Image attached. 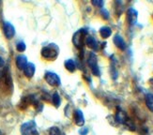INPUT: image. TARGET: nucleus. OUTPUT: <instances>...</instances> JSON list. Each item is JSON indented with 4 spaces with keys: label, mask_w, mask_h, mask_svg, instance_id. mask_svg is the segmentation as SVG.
<instances>
[{
    "label": "nucleus",
    "mask_w": 153,
    "mask_h": 135,
    "mask_svg": "<svg viewBox=\"0 0 153 135\" xmlns=\"http://www.w3.org/2000/svg\"><path fill=\"white\" fill-rule=\"evenodd\" d=\"M45 81L47 82L50 85L52 86H58L60 85V78L58 77V75H56L54 72H46L45 73Z\"/></svg>",
    "instance_id": "nucleus-4"
},
{
    "label": "nucleus",
    "mask_w": 153,
    "mask_h": 135,
    "mask_svg": "<svg viewBox=\"0 0 153 135\" xmlns=\"http://www.w3.org/2000/svg\"><path fill=\"white\" fill-rule=\"evenodd\" d=\"M101 13H102V16L103 19H105V20L109 19V12H108L107 10H106L105 9H102Z\"/></svg>",
    "instance_id": "nucleus-20"
},
{
    "label": "nucleus",
    "mask_w": 153,
    "mask_h": 135,
    "mask_svg": "<svg viewBox=\"0 0 153 135\" xmlns=\"http://www.w3.org/2000/svg\"><path fill=\"white\" fill-rule=\"evenodd\" d=\"M42 56L44 58H54L57 56V51L55 49L54 44H51L50 46L44 47L42 50Z\"/></svg>",
    "instance_id": "nucleus-5"
},
{
    "label": "nucleus",
    "mask_w": 153,
    "mask_h": 135,
    "mask_svg": "<svg viewBox=\"0 0 153 135\" xmlns=\"http://www.w3.org/2000/svg\"><path fill=\"white\" fill-rule=\"evenodd\" d=\"M88 64L89 68L91 69L92 73L94 74L95 76H100V70L98 67V62H97V56L94 53H90L88 59Z\"/></svg>",
    "instance_id": "nucleus-2"
},
{
    "label": "nucleus",
    "mask_w": 153,
    "mask_h": 135,
    "mask_svg": "<svg viewBox=\"0 0 153 135\" xmlns=\"http://www.w3.org/2000/svg\"><path fill=\"white\" fill-rule=\"evenodd\" d=\"M74 120L77 126L82 127L85 124V117L81 110H76L74 113Z\"/></svg>",
    "instance_id": "nucleus-8"
},
{
    "label": "nucleus",
    "mask_w": 153,
    "mask_h": 135,
    "mask_svg": "<svg viewBox=\"0 0 153 135\" xmlns=\"http://www.w3.org/2000/svg\"><path fill=\"white\" fill-rule=\"evenodd\" d=\"M24 72L26 77L31 78L35 73V65L32 63H27V65H26L24 69Z\"/></svg>",
    "instance_id": "nucleus-11"
},
{
    "label": "nucleus",
    "mask_w": 153,
    "mask_h": 135,
    "mask_svg": "<svg viewBox=\"0 0 153 135\" xmlns=\"http://www.w3.org/2000/svg\"><path fill=\"white\" fill-rule=\"evenodd\" d=\"M0 135H2V132L1 131H0Z\"/></svg>",
    "instance_id": "nucleus-25"
},
{
    "label": "nucleus",
    "mask_w": 153,
    "mask_h": 135,
    "mask_svg": "<svg viewBox=\"0 0 153 135\" xmlns=\"http://www.w3.org/2000/svg\"><path fill=\"white\" fill-rule=\"evenodd\" d=\"M21 132L23 135H39L36 130V124L33 121H29L22 125Z\"/></svg>",
    "instance_id": "nucleus-1"
},
{
    "label": "nucleus",
    "mask_w": 153,
    "mask_h": 135,
    "mask_svg": "<svg viewBox=\"0 0 153 135\" xmlns=\"http://www.w3.org/2000/svg\"><path fill=\"white\" fill-rule=\"evenodd\" d=\"M88 132V128H83L82 130H80V134H81V135H85Z\"/></svg>",
    "instance_id": "nucleus-22"
},
{
    "label": "nucleus",
    "mask_w": 153,
    "mask_h": 135,
    "mask_svg": "<svg viewBox=\"0 0 153 135\" xmlns=\"http://www.w3.org/2000/svg\"><path fill=\"white\" fill-rule=\"evenodd\" d=\"M4 34L7 39H11L15 34V29L13 27V25L10 23L4 24Z\"/></svg>",
    "instance_id": "nucleus-7"
},
{
    "label": "nucleus",
    "mask_w": 153,
    "mask_h": 135,
    "mask_svg": "<svg viewBox=\"0 0 153 135\" xmlns=\"http://www.w3.org/2000/svg\"><path fill=\"white\" fill-rule=\"evenodd\" d=\"M49 134L50 135H60V131H59L58 128L56 127H53L49 131Z\"/></svg>",
    "instance_id": "nucleus-18"
},
{
    "label": "nucleus",
    "mask_w": 153,
    "mask_h": 135,
    "mask_svg": "<svg viewBox=\"0 0 153 135\" xmlns=\"http://www.w3.org/2000/svg\"><path fill=\"white\" fill-rule=\"evenodd\" d=\"M137 18H138V12L134 9H129L127 11V21L129 24L134 25L137 23Z\"/></svg>",
    "instance_id": "nucleus-6"
},
{
    "label": "nucleus",
    "mask_w": 153,
    "mask_h": 135,
    "mask_svg": "<svg viewBox=\"0 0 153 135\" xmlns=\"http://www.w3.org/2000/svg\"><path fill=\"white\" fill-rule=\"evenodd\" d=\"M16 65L19 70H24L27 65V58L25 56H19L16 57Z\"/></svg>",
    "instance_id": "nucleus-10"
},
{
    "label": "nucleus",
    "mask_w": 153,
    "mask_h": 135,
    "mask_svg": "<svg viewBox=\"0 0 153 135\" xmlns=\"http://www.w3.org/2000/svg\"><path fill=\"white\" fill-rule=\"evenodd\" d=\"M2 74H3V72L0 71V81H1V78H2Z\"/></svg>",
    "instance_id": "nucleus-24"
},
{
    "label": "nucleus",
    "mask_w": 153,
    "mask_h": 135,
    "mask_svg": "<svg viewBox=\"0 0 153 135\" xmlns=\"http://www.w3.org/2000/svg\"><path fill=\"white\" fill-rule=\"evenodd\" d=\"M53 103L55 104L56 107H59L60 106V103H61V99H60V96H59L58 93H54V95H53Z\"/></svg>",
    "instance_id": "nucleus-17"
},
{
    "label": "nucleus",
    "mask_w": 153,
    "mask_h": 135,
    "mask_svg": "<svg viewBox=\"0 0 153 135\" xmlns=\"http://www.w3.org/2000/svg\"><path fill=\"white\" fill-rule=\"evenodd\" d=\"M16 48L19 52H24L25 50V42H19L16 46Z\"/></svg>",
    "instance_id": "nucleus-19"
},
{
    "label": "nucleus",
    "mask_w": 153,
    "mask_h": 135,
    "mask_svg": "<svg viewBox=\"0 0 153 135\" xmlns=\"http://www.w3.org/2000/svg\"><path fill=\"white\" fill-rule=\"evenodd\" d=\"M113 40H114L115 45L117 47L118 49H120L122 51L126 49V42H124L123 38L120 35H116L114 37V39H113Z\"/></svg>",
    "instance_id": "nucleus-9"
},
{
    "label": "nucleus",
    "mask_w": 153,
    "mask_h": 135,
    "mask_svg": "<svg viewBox=\"0 0 153 135\" xmlns=\"http://www.w3.org/2000/svg\"><path fill=\"white\" fill-rule=\"evenodd\" d=\"M65 67L70 72H74L75 70V69H76L75 63H74V60H71V59H69V60H67V61L65 62Z\"/></svg>",
    "instance_id": "nucleus-16"
},
{
    "label": "nucleus",
    "mask_w": 153,
    "mask_h": 135,
    "mask_svg": "<svg viewBox=\"0 0 153 135\" xmlns=\"http://www.w3.org/2000/svg\"><path fill=\"white\" fill-rule=\"evenodd\" d=\"M146 105L153 113V94H147L146 95Z\"/></svg>",
    "instance_id": "nucleus-15"
},
{
    "label": "nucleus",
    "mask_w": 153,
    "mask_h": 135,
    "mask_svg": "<svg viewBox=\"0 0 153 135\" xmlns=\"http://www.w3.org/2000/svg\"><path fill=\"white\" fill-rule=\"evenodd\" d=\"M85 44L93 50H98V42L93 37H90V36L86 37L85 38Z\"/></svg>",
    "instance_id": "nucleus-13"
},
{
    "label": "nucleus",
    "mask_w": 153,
    "mask_h": 135,
    "mask_svg": "<svg viewBox=\"0 0 153 135\" xmlns=\"http://www.w3.org/2000/svg\"><path fill=\"white\" fill-rule=\"evenodd\" d=\"M112 34V30L108 26H103L101 29H100V35L102 36V38L103 39H107L111 36Z\"/></svg>",
    "instance_id": "nucleus-14"
},
{
    "label": "nucleus",
    "mask_w": 153,
    "mask_h": 135,
    "mask_svg": "<svg viewBox=\"0 0 153 135\" xmlns=\"http://www.w3.org/2000/svg\"><path fill=\"white\" fill-rule=\"evenodd\" d=\"M4 64H5V62H4V60H3V58L0 56V67H3L4 66Z\"/></svg>",
    "instance_id": "nucleus-23"
},
{
    "label": "nucleus",
    "mask_w": 153,
    "mask_h": 135,
    "mask_svg": "<svg viewBox=\"0 0 153 135\" xmlns=\"http://www.w3.org/2000/svg\"><path fill=\"white\" fill-rule=\"evenodd\" d=\"M88 31L85 30V29H80L79 31H77L74 38H72V42H74V45L77 47V48H82L83 45H84V37L86 35Z\"/></svg>",
    "instance_id": "nucleus-3"
},
{
    "label": "nucleus",
    "mask_w": 153,
    "mask_h": 135,
    "mask_svg": "<svg viewBox=\"0 0 153 135\" xmlns=\"http://www.w3.org/2000/svg\"><path fill=\"white\" fill-rule=\"evenodd\" d=\"M116 119L118 123L120 124H125L126 122H127V120L129 119L127 117V114H126L123 111H117V114H116Z\"/></svg>",
    "instance_id": "nucleus-12"
},
{
    "label": "nucleus",
    "mask_w": 153,
    "mask_h": 135,
    "mask_svg": "<svg viewBox=\"0 0 153 135\" xmlns=\"http://www.w3.org/2000/svg\"><path fill=\"white\" fill-rule=\"evenodd\" d=\"M92 4L94 6H97L99 8H102L103 6V1H97V0H93L92 1Z\"/></svg>",
    "instance_id": "nucleus-21"
}]
</instances>
